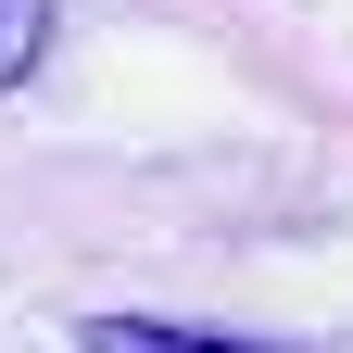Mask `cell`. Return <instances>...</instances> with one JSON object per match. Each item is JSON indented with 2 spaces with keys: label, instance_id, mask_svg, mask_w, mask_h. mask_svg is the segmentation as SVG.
<instances>
[{
  "label": "cell",
  "instance_id": "2",
  "mask_svg": "<svg viewBox=\"0 0 353 353\" xmlns=\"http://www.w3.org/2000/svg\"><path fill=\"white\" fill-rule=\"evenodd\" d=\"M38 26H51V0H0V88L38 63Z\"/></svg>",
  "mask_w": 353,
  "mask_h": 353
},
{
  "label": "cell",
  "instance_id": "1",
  "mask_svg": "<svg viewBox=\"0 0 353 353\" xmlns=\"http://www.w3.org/2000/svg\"><path fill=\"white\" fill-rule=\"evenodd\" d=\"M88 353H278V341H228V328H176V316H88Z\"/></svg>",
  "mask_w": 353,
  "mask_h": 353
}]
</instances>
